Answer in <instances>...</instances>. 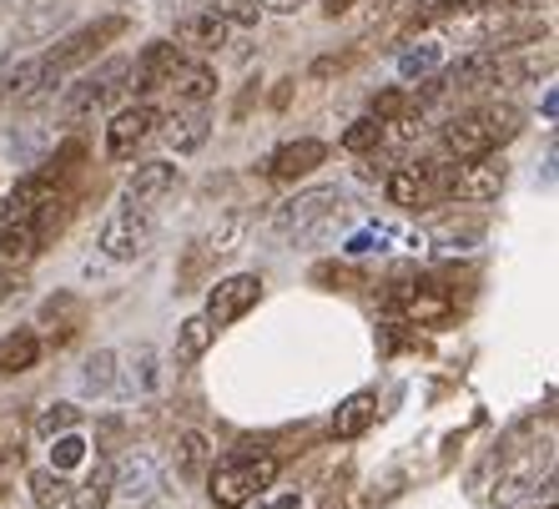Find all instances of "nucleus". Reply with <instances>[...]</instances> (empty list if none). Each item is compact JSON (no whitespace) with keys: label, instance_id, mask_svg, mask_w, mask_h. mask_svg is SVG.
<instances>
[{"label":"nucleus","instance_id":"f257e3e1","mask_svg":"<svg viewBox=\"0 0 559 509\" xmlns=\"http://www.w3.org/2000/svg\"><path fill=\"white\" fill-rule=\"evenodd\" d=\"M117 36H127V15H102V21H92V26L61 36L51 51L40 56V81H36V96H31V102H46L66 76H76L86 61H96V51H102L106 40H117Z\"/></svg>","mask_w":559,"mask_h":509},{"label":"nucleus","instance_id":"f03ea898","mask_svg":"<svg viewBox=\"0 0 559 509\" xmlns=\"http://www.w3.org/2000/svg\"><path fill=\"white\" fill-rule=\"evenodd\" d=\"M514 131H520V111L514 106H499V102L474 106V111H459V117L443 121V146L459 162H479V157H495Z\"/></svg>","mask_w":559,"mask_h":509},{"label":"nucleus","instance_id":"7ed1b4c3","mask_svg":"<svg viewBox=\"0 0 559 509\" xmlns=\"http://www.w3.org/2000/svg\"><path fill=\"white\" fill-rule=\"evenodd\" d=\"M277 480V459L258 454V449H242V454L222 459L207 480V495L217 509H248L258 495H267Z\"/></svg>","mask_w":559,"mask_h":509},{"label":"nucleus","instance_id":"20e7f679","mask_svg":"<svg viewBox=\"0 0 559 509\" xmlns=\"http://www.w3.org/2000/svg\"><path fill=\"white\" fill-rule=\"evenodd\" d=\"M81 157V146L71 142V146H61L46 167H36V171H26L21 182L5 192V202H0V223H36L40 212L56 202V192H61V177L71 171V162Z\"/></svg>","mask_w":559,"mask_h":509},{"label":"nucleus","instance_id":"39448f33","mask_svg":"<svg viewBox=\"0 0 559 509\" xmlns=\"http://www.w3.org/2000/svg\"><path fill=\"white\" fill-rule=\"evenodd\" d=\"M127 76H131V56H106L96 71H86L81 81L66 86L61 117L66 121H86V117H96V111H106V106L127 92Z\"/></svg>","mask_w":559,"mask_h":509},{"label":"nucleus","instance_id":"423d86ee","mask_svg":"<svg viewBox=\"0 0 559 509\" xmlns=\"http://www.w3.org/2000/svg\"><path fill=\"white\" fill-rule=\"evenodd\" d=\"M152 208H117L111 217L102 223V233H96V248H102V258L111 262H136L146 248H152Z\"/></svg>","mask_w":559,"mask_h":509},{"label":"nucleus","instance_id":"0eeeda50","mask_svg":"<svg viewBox=\"0 0 559 509\" xmlns=\"http://www.w3.org/2000/svg\"><path fill=\"white\" fill-rule=\"evenodd\" d=\"M338 202H343L338 187H308V192H298V197H287V202H277L273 233H283V237L312 233V227L323 223V217H333V212H338Z\"/></svg>","mask_w":559,"mask_h":509},{"label":"nucleus","instance_id":"6e6552de","mask_svg":"<svg viewBox=\"0 0 559 509\" xmlns=\"http://www.w3.org/2000/svg\"><path fill=\"white\" fill-rule=\"evenodd\" d=\"M262 303V277L258 273H233V277H217L207 293V323L212 328H233L242 313H252Z\"/></svg>","mask_w":559,"mask_h":509},{"label":"nucleus","instance_id":"1a4fd4ad","mask_svg":"<svg viewBox=\"0 0 559 509\" xmlns=\"http://www.w3.org/2000/svg\"><path fill=\"white\" fill-rule=\"evenodd\" d=\"M156 106L152 102H136V106H121L117 117L106 121V157L111 162H127V157H136V146L146 142L156 131Z\"/></svg>","mask_w":559,"mask_h":509},{"label":"nucleus","instance_id":"9d476101","mask_svg":"<svg viewBox=\"0 0 559 509\" xmlns=\"http://www.w3.org/2000/svg\"><path fill=\"white\" fill-rule=\"evenodd\" d=\"M433 171H439V162H404V167H389V177H383L389 202H399V208H429V202H439Z\"/></svg>","mask_w":559,"mask_h":509},{"label":"nucleus","instance_id":"9b49d317","mask_svg":"<svg viewBox=\"0 0 559 509\" xmlns=\"http://www.w3.org/2000/svg\"><path fill=\"white\" fill-rule=\"evenodd\" d=\"M182 66V51H177V40H152V46H142V56L131 61V81L127 92L131 96H146L152 86H167V76Z\"/></svg>","mask_w":559,"mask_h":509},{"label":"nucleus","instance_id":"f8f14e48","mask_svg":"<svg viewBox=\"0 0 559 509\" xmlns=\"http://www.w3.org/2000/svg\"><path fill=\"white\" fill-rule=\"evenodd\" d=\"M323 162H328V146L318 142V137H298V142H283V146H277L262 171H267L273 182H298V177L318 171Z\"/></svg>","mask_w":559,"mask_h":509},{"label":"nucleus","instance_id":"ddd939ff","mask_svg":"<svg viewBox=\"0 0 559 509\" xmlns=\"http://www.w3.org/2000/svg\"><path fill=\"white\" fill-rule=\"evenodd\" d=\"M156 480H162V470H156L152 454H127L111 470V495L127 499V505H146L156 495Z\"/></svg>","mask_w":559,"mask_h":509},{"label":"nucleus","instance_id":"4468645a","mask_svg":"<svg viewBox=\"0 0 559 509\" xmlns=\"http://www.w3.org/2000/svg\"><path fill=\"white\" fill-rule=\"evenodd\" d=\"M162 127V137H167V146L177 152V157H187V152H197V146L212 137V121L202 106H187V111H171L167 121H156Z\"/></svg>","mask_w":559,"mask_h":509},{"label":"nucleus","instance_id":"2eb2a0df","mask_svg":"<svg viewBox=\"0 0 559 509\" xmlns=\"http://www.w3.org/2000/svg\"><path fill=\"white\" fill-rule=\"evenodd\" d=\"M177 187V167L171 162H142V167L127 177V202L131 208H152Z\"/></svg>","mask_w":559,"mask_h":509},{"label":"nucleus","instance_id":"dca6fc26","mask_svg":"<svg viewBox=\"0 0 559 509\" xmlns=\"http://www.w3.org/2000/svg\"><path fill=\"white\" fill-rule=\"evenodd\" d=\"M227 36H233V26H227V21H217L207 5H202V11H187L182 21H177V40L197 46V51H222V46H227Z\"/></svg>","mask_w":559,"mask_h":509},{"label":"nucleus","instance_id":"f3484780","mask_svg":"<svg viewBox=\"0 0 559 509\" xmlns=\"http://www.w3.org/2000/svg\"><path fill=\"white\" fill-rule=\"evenodd\" d=\"M167 86H171V96H177V102L202 106V102H212V96H217V71H212V66H202V61H182L167 76Z\"/></svg>","mask_w":559,"mask_h":509},{"label":"nucleus","instance_id":"a211bd4d","mask_svg":"<svg viewBox=\"0 0 559 509\" xmlns=\"http://www.w3.org/2000/svg\"><path fill=\"white\" fill-rule=\"evenodd\" d=\"M40 252L36 223H0V268H26Z\"/></svg>","mask_w":559,"mask_h":509},{"label":"nucleus","instance_id":"6ab92c4d","mask_svg":"<svg viewBox=\"0 0 559 509\" xmlns=\"http://www.w3.org/2000/svg\"><path fill=\"white\" fill-rule=\"evenodd\" d=\"M373 418H378V393H353V399H343L333 409V434L338 439H358V434H368Z\"/></svg>","mask_w":559,"mask_h":509},{"label":"nucleus","instance_id":"aec40b11","mask_svg":"<svg viewBox=\"0 0 559 509\" xmlns=\"http://www.w3.org/2000/svg\"><path fill=\"white\" fill-rule=\"evenodd\" d=\"M40 81V56H26V61L0 66V102H31Z\"/></svg>","mask_w":559,"mask_h":509},{"label":"nucleus","instance_id":"412c9836","mask_svg":"<svg viewBox=\"0 0 559 509\" xmlns=\"http://www.w3.org/2000/svg\"><path fill=\"white\" fill-rule=\"evenodd\" d=\"M36 364H40V339L31 328L0 339V374H26V368H36Z\"/></svg>","mask_w":559,"mask_h":509},{"label":"nucleus","instance_id":"4be33fe9","mask_svg":"<svg viewBox=\"0 0 559 509\" xmlns=\"http://www.w3.org/2000/svg\"><path fill=\"white\" fill-rule=\"evenodd\" d=\"M171 459H177V474H187V480H197V474H207V464H212V445H207V434L187 429L182 439H177V449H171Z\"/></svg>","mask_w":559,"mask_h":509},{"label":"nucleus","instance_id":"5701e85b","mask_svg":"<svg viewBox=\"0 0 559 509\" xmlns=\"http://www.w3.org/2000/svg\"><path fill=\"white\" fill-rule=\"evenodd\" d=\"M212 333H217V328H212L202 313L182 318V328H177V358H187V364H192V358H202V353L212 348Z\"/></svg>","mask_w":559,"mask_h":509},{"label":"nucleus","instance_id":"b1692460","mask_svg":"<svg viewBox=\"0 0 559 509\" xmlns=\"http://www.w3.org/2000/svg\"><path fill=\"white\" fill-rule=\"evenodd\" d=\"M66 505H71V509H106V505H111V470H106V464H96V474L81 484V489H71V495H66Z\"/></svg>","mask_w":559,"mask_h":509},{"label":"nucleus","instance_id":"393cba45","mask_svg":"<svg viewBox=\"0 0 559 509\" xmlns=\"http://www.w3.org/2000/svg\"><path fill=\"white\" fill-rule=\"evenodd\" d=\"M81 424V409L76 404H46L36 414V439H61Z\"/></svg>","mask_w":559,"mask_h":509},{"label":"nucleus","instance_id":"a878e982","mask_svg":"<svg viewBox=\"0 0 559 509\" xmlns=\"http://www.w3.org/2000/svg\"><path fill=\"white\" fill-rule=\"evenodd\" d=\"M26 484H31V505H40V509L66 505V495H71V489H66V480L51 470V464H46V470H31Z\"/></svg>","mask_w":559,"mask_h":509},{"label":"nucleus","instance_id":"bb28decb","mask_svg":"<svg viewBox=\"0 0 559 509\" xmlns=\"http://www.w3.org/2000/svg\"><path fill=\"white\" fill-rule=\"evenodd\" d=\"M207 11L217 15V21H227V26H237V31H252L262 21L258 0H207Z\"/></svg>","mask_w":559,"mask_h":509},{"label":"nucleus","instance_id":"cd10ccee","mask_svg":"<svg viewBox=\"0 0 559 509\" xmlns=\"http://www.w3.org/2000/svg\"><path fill=\"white\" fill-rule=\"evenodd\" d=\"M433 66H439V46H433V40H424V46H408V51L399 56V76H404V81H429Z\"/></svg>","mask_w":559,"mask_h":509},{"label":"nucleus","instance_id":"c85d7f7f","mask_svg":"<svg viewBox=\"0 0 559 509\" xmlns=\"http://www.w3.org/2000/svg\"><path fill=\"white\" fill-rule=\"evenodd\" d=\"M399 233V227H389V223H368V227H358V233L343 242V252L348 258H368V252H383L389 248V237Z\"/></svg>","mask_w":559,"mask_h":509},{"label":"nucleus","instance_id":"c756f323","mask_svg":"<svg viewBox=\"0 0 559 509\" xmlns=\"http://www.w3.org/2000/svg\"><path fill=\"white\" fill-rule=\"evenodd\" d=\"M383 121H373V117H358L353 121L348 131H343V152H358V157H364V152H373L378 142H383Z\"/></svg>","mask_w":559,"mask_h":509},{"label":"nucleus","instance_id":"7c9ffc66","mask_svg":"<svg viewBox=\"0 0 559 509\" xmlns=\"http://www.w3.org/2000/svg\"><path fill=\"white\" fill-rule=\"evenodd\" d=\"M111 379H117V353H92V358H86V368H81V383H86V389H96V393H106V389H111Z\"/></svg>","mask_w":559,"mask_h":509},{"label":"nucleus","instance_id":"2f4dec72","mask_svg":"<svg viewBox=\"0 0 559 509\" xmlns=\"http://www.w3.org/2000/svg\"><path fill=\"white\" fill-rule=\"evenodd\" d=\"M61 21H66V5H40L36 15H26V21L15 26V36H21V40H40L46 31L61 26Z\"/></svg>","mask_w":559,"mask_h":509},{"label":"nucleus","instance_id":"473e14b6","mask_svg":"<svg viewBox=\"0 0 559 509\" xmlns=\"http://www.w3.org/2000/svg\"><path fill=\"white\" fill-rule=\"evenodd\" d=\"M81 459H86V439H81V434H61V439L51 445V470H56V474L76 470Z\"/></svg>","mask_w":559,"mask_h":509},{"label":"nucleus","instance_id":"72a5a7b5","mask_svg":"<svg viewBox=\"0 0 559 509\" xmlns=\"http://www.w3.org/2000/svg\"><path fill=\"white\" fill-rule=\"evenodd\" d=\"M242 227H248V217H227L222 227H212L202 248H207L212 258H222V252H233V248H237V237H242Z\"/></svg>","mask_w":559,"mask_h":509},{"label":"nucleus","instance_id":"f704fd0d","mask_svg":"<svg viewBox=\"0 0 559 509\" xmlns=\"http://www.w3.org/2000/svg\"><path fill=\"white\" fill-rule=\"evenodd\" d=\"M474 5H495V0H418V21H433V15H454V11H474Z\"/></svg>","mask_w":559,"mask_h":509},{"label":"nucleus","instance_id":"c9c22d12","mask_svg":"<svg viewBox=\"0 0 559 509\" xmlns=\"http://www.w3.org/2000/svg\"><path fill=\"white\" fill-rule=\"evenodd\" d=\"M258 5H267V11H283V15H293L302 5V0H258Z\"/></svg>","mask_w":559,"mask_h":509},{"label":"nucleus","instance_id":"e433bc0d","mask_svg":"<svg viewBox=\"0 0 559 509\" xmlns=\"http://www.w3.org/2000/svg\"><path fill=\"white\" fill-rule=\"evenodd\" d=\"M262 509H302V499L298 495H283V499H273V505H262Z\"/></svg>","mask_w":559,"mask_h":509},{"label":"nucleus","instance_id":"4c0bfd02","mask_svg":"<svg viewBox=\"0 0 559 509\" xmlns=\"http://www.w3.org/2000/svg\"><path fill=\"white\" fill-rule=\"evenodd\" d=\"M348 5H353V0H323V11H328V15H343Z\"/></svg>","mask_w":559,"mask_h":509},{"label":"nucleus","instance_id":"58836bf2","mask_svg":"<svg viewBox=\"0 0 559 509\" xmlns=\"http://www.w3.org/2000/svg\"><path fill=\"white\" fill-rule=\"evenodd\" d=\"M545 509H555V505H545Z\"/></svg>","mask_w":559,"mask_h":509}]
</instances>
